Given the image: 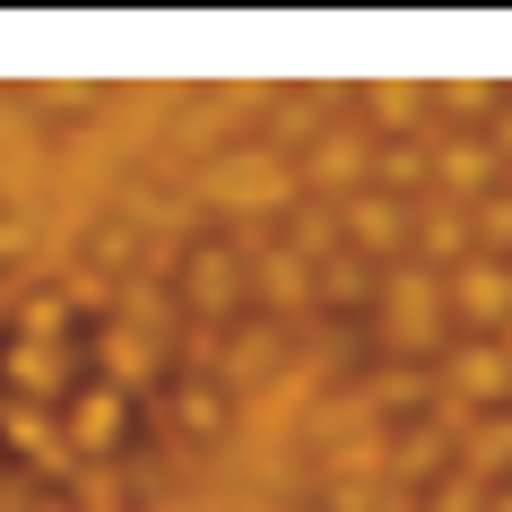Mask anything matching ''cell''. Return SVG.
<instances>
[{"mask_svg": "<svg viewBox=\"0 0 512 512\" xmlns=\"http://www.w3.org/2000/svg\"><path fill=\"white\" fill-rule=\"evenodd\" d=\"M374 313H382V348L391 356H434L443 348V330H452V313H443V278L417 270V261H391V270L374 278Z\"/></svg>", "mask_w": 512, "mask_h": 512, "instance_id": "6da1fadb", "label": "cell"}, {"mask_svg": "<svg viewBox=\"0 0 512 512\" xmlns=\"http://www.w3.org/2000/svg\"><path fill=\"white\" fill-rule=\"evenodd\" d=\"M443 313H452L469 339H495V330L512 322V261L469 252L460 270H443Z\"/></svg>", "mask_w": 512, "mask_h": 512, "instance_id": "7a4b0ae2", "label": "cell"}, {"mask_svg": "<svg viewBox=\"0 0 512 512\" xmlns=\"http://www.w3.org/2000/svg\"><path fill=\"white\" fill-rule=\"evenodd\" d=\"M443 391H452V408L469 417H495V408H512V356L495 348V339H460V348H443Z\"/></svg>", "mask_w": 512, "mask_h": 512, "instance_id": "3957f363", "label": "cell"}, {"mask_svg": "<svg viewBox=\"0 0 512 512\" xmlns=\"http://www.w3.org/2000/svg\"><path fill=\"white\" fill-rule=\"evenodd\" d=\"M209 200H226V209H287V200H296V165L270 157V148L217 157L209 165Z\"/></svg>", "mask_w": 512, "mask_h": 512, "instance_id": "277c9868", "label": "cell"}, {"mask_svg": "<svg viewBox=\"0 0 512 512\" xmlns=\"http://www.w3.org/2000/svg\"><path fill=\"white\" fill-rule=\"evenodd\" d=\"M339 243L356 261H400L408 252V200H382V191H356L339 209Z\"/></svg>", "mask_w": 512, "mask_h": 512, "instance_id": "5b68a950", "label": "cell"}, {"mask_svg": "<svg viewBox=\"0 0 512 512\" xmlns=\"http://www.w3.org/2000/svg\"><path fill=\"white\" fill-rule=\"evenodd\" d=\"M122 417H131V391H113V382H87V391H70V417H61V443H70V460H105L113 443H122Z\"/></svg>", "mask_w": 512, "mask_h": 512, "instance_id": "8992f818", "label": "cell"}, {"mask_svg": "<svg viewBox=\"0 0 512 512\" xmlns=\"http://www.w3.org/2000/svg\"><path fill=\"white\" fill-rule=\"evenodd\" d=\"M426 174L452 191V209H478L486 191H504V165H495V148H486V139H443V148L426 157Z\"/></svg>", "mask_w": 512, "mask_h": 512, "instance_id": "52a82bcc", "label": "cell"}, {"mask_svg": "<svg viewBox=\"0 0 512 512\" xmlns=\"http://www.w3.org/2000/svg\"><path fill=\"white\" fill-rule=\"evenodd\" d=\"M452 469H460V478H478L486 495H495V478L512 469V408H495V417H469V426L452 434Z\"/></svg>", "mask_w": 512, "mask_h": 512, "instance_id": "ba28073f", "label": "cell"}, {"mask_svg": "<svg viewBox=\"0 0 512 512\" xmlns=\"http://www.w3.org/2000/svg\"><path fill=\"white\" fill-rule=\"evenodd\" d=\"M0 374L18 382V400H70V374H79V356H70V348H44V339H9Z\"/></svg>", "mask_w": 512, "mask_h": 512, "instance_id": "9c48e42d", "label": "cell"}, {"mask_svg": "<svg viewBox=\"0 0 512 512\" xmlns=\"http://www.w3.org/2000/svg\"><path fill=\"white\" fill-rule=\"evenodd\" d=\"M296 183H313V191H348V200H356V191L374 183V148H365V139H348V131H330L322 148L304 157Z\"/></svg>", "mask_w": 512, "mask_h": 512, "instance_id": "30bf717a", "label": "cell"}, {"mask_svg": "<svg viewBox=\"0 0 512 512\" xmlns=\"http://www.w3.org/2000/svg\"><path fill=\"white\" fill-rule=\"evenodd\" d=\"M183 278H191V304H200V322H226V313H235V296H243V270H235V252L200 243Z\"/></svg>", "mask_w": 512, "mask_h": 512, "instance_id": "8fae6325", "label": "cell"}, {"mask_svg": "<svg viewBox=\"0 0 512 512\" xmlns=\"http://www.w3.org/2000/svg\"><path fill=\"white\" fill-rule=\"evenodd\" d=\"M434 469H452V434L443 426H408V434H391V478H434Z\"/></svg>", "mask_w": 512, "mask_h": 512, "instance_id": "7c38bea8", "label": "cell"}, {"mask_svg": "<svg viewBox=\"0 0 512 512\" xmlns=\"http://www.w3.org/2000/svg\"><path fill=\"white\" fill-rule=\"evenodd\" d=\"M148 374H157V339L131 330V322L105 330V382H113V391H131V382H148Z\"/></svg>", "mask_w": 512, "mask_h": 512, "instance_id": "4fadbf2b", "label": "cell"}, {"mask_svg": "<svg viewBox=\"0 0 512 512\" xmlns=\"http://www.w3.org/2000/svg\"><path fill=\"white\" fill-rule=\"evenodd\" d=\"M252 278H261V296H270V304H304V296H313V278H304L296 252H270V261H261Z\"/></svg>", "mask_w": 512, "mask_h": 512, "instance_id": "5bb4252c", "label": "cell"}, {"mask_svg": "<svg viewBox=\"0 0 512 512\" xmlns=\"http://www.w3.org/2000/svg\"><path fill=\"white\" fill-rule=\"evenodd\" d=\"M322 296H339V304L374 296V278H365V261H356L348 243H339V252H330V261H322Z\"/></svg>", "mask_w": 512, "mask_h": 512, "instance_id": "9a60e30c", "label": "cell"}, {"mask_svg": "<svg viewBox=\"0 0 512 512\" xmlns=\"http://www.w3.org/2000/svg\"><path fill=\"white\" fill-rule=\"evenodd\" d=\"M417 512H486V486L460 478V469H443V478H434V495H426Z\"/></svg>", "mask_w": 512, "mask_h": 512, "instance_id": "2e32d148", "label": "cell"}, {"mask_svg": "<svg viewBox=\"0 0 512 512\" xmlns=\"http://www.w3.org/2000/svg\"><path fill=\"white\" fill-rule=\"evenodd\" d=\"M174 417H183L191 434H217V417H226V400H217V382H183V400H174Z\"/></svg>", "mask_w": 512, "mask_h": 512, "instance_id": "e0dca14e", "label": "cell"}, {"mask_svg": "<svg viewBox=\"0 0 512 512\" xmlns=\"http://www.w3.org/2000/svg\"><path fill=\"white\" fill-rule=\"evenodd\" d=\"M261 365H278V330H243L235 356H226V374H261Z\"/></svg>", "mask_w": 512, "mask_h": 512, "instance_id": "ac0fdd59", "label": "cell"}, {"mask_svg": "<svg viewBox=\"0 0 512 512\" xmlns=\"http://www.w3.org/2000/svg\"><path fill=\"white\" fill-rule=\"evenodd\" d=\"M374 122H391V131H400V122H417V105H434V87H374Z\"/></svg>", "mask_w": 512, "mask_h": 512, "instance_id": "d6986e66", "label": "cell"}, {"mask_svg": "<svg viewBox=\"0 0 512 512\" xmlns=\"http://www.w3.org/2000/svg\"><path fill=\"white\" fill-rule=\"evenodd\" d=\"M486 122H495V139H486V148H495V165H504V157H512V105H504V113H486Z\"/></svg>", "mask_w": 512, "mask_h": 512, "instance_id": "ffe728a7", "label": "cell"}, {"mask_svg": "<svg viewBox=\"0 0 512 512\" xmlns=\"http://www.w3.org/2000/svg\"><path fill=\"white\" fill-rule=\"evenodd\" d=\"M486 512H512V486H504V495H486Z\"/></svg>", "mask_w": 512, "mask_h": 512, "instance_id": "44dd1931", "label": "cell"}]
</instances>
